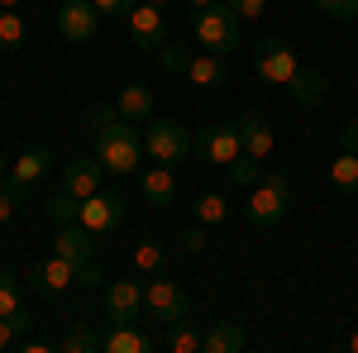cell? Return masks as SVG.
Here are the masks:
<instances>
[{"instance_id": "obj_1", "label": "cell", "mask_w": 358, "mask_h": 353, "mask_svg": "<svg viewBox=\"0 0 358 353\" xmlns=\"http://www.w3.org/2000/svg\"><path fill=\"white\" fill-rule=\"evenodd\" d=\"M91 153L101 158V167L106 172H134L138 163H143V138H138V129L124 120V115H115L110 124H101L96 134H91Z\"/></svg>"}, {"instance_id": "obj_2", "label": "cell", "mask_w": 358, "mask_h": 353, "mask_svg": "<svg viewBox=\"0 0 358 353\" xmlns=\"http://www.w3.org/2000/svg\"><path fill=\"white\" fill-rule=\"evenodd\" d=\"M192 29L196 38L206 43V53H239V43H244V24H239V15L229 10V5H206V10H196L192 15Z\"/></svg>"}, {"instance_id": "obj_3", "label": "cell", "mask_w": 358, "mask_h": 353, "mask_svg": "<svg viewBox=\"0 0 358 353\" xmlns=\"http://www.w3.org/2000/svg\"><path fill=\"white\" fill-rule=\"evenodd\" d=\"M287 210H292V182H287L282 172H263L258 187H253V196H248V206H244L248 224H253V229H273Z\"/></svg>"}, {"instance_id": "obj_4", "label": "cell", "mask_w": 358, "mask_h": 353, "mask_svg": "<svg viewBox=\"0 0 358 353\" xmlns=\"http://www.w3.org/2000/svg\"><path fill=\"white\" fill-rule=\"evenodd\" d=\"M296 67H301V57H296V48H292L282 34L258 38V48H253V72L268 86H282V91H287V82L296 77Z\"/></svg>"}, {"instance_id": "obj_5", "label": "cell", "mask_w": 358, "mask_h": 353, "mask_svg": "<svg viewBox=\"0 0 358 353\" xmlns=\"http://www.w3.org/2000/svg\"><path fill=\"white\" fill-rule=\"evenodd\" d=\"M192 153L201 163L210 167H229L239 153H244V143H239V129L234 124H224V120H210V124H201L192 134Z\"/></svg>"}, {"instance_id": "obj_6", "label": "cell", "mask_w": 358, "mask_h": 353, "mask_svg": "<svg viewBox=\"0 0 358 353\" xmlns=\"http://www.w3.org/2000/svg\"><path fill=\"white\" fill-rule=\"evenodd\" d=\"M143 153H148L153 163L177 167L192 153V129H187L182 120H153V124L143 129Z\"/></svg>"}, {"instance_id": "obj_7", "label": "cell", "mask_w": 358, "mask_h": 353, "mask_svg": "<svg viewBox=\"0 0 358 353\" xmlns=\"http://www.w3.org/2000/svg\"><path fill=\"white\" fill-rule=\"evenodd\" d=\"M143 310H148L153 320H163V325H177V320H187V310H192V296L182 291V282L153 277V282L143 287Z\"/></svg>"}, {"instance_id": "obj_8", "label": "cell", "mask_w": 358, "mask_h": 353, "mask_svg": "<svg viewBox=\"0 0 358 353\" xmlns=\"http://www.w3.org/2000/svg\"><path fill=\"white\" fill-rule=\"evenodd\" d=\"M57 34L67 38V43H91L96 38V29H101V10L91 5V0H62L53 15Z\"/></svg>"}, {"instance_id": "obj_9", "label": "cell", "mask_w": 358, "mask_h": 353, "mask_svg": "<svg viewBox=\"0 0 358 353\" xmlns=\"http://www.w3.org/2000/svg\"><path fill=\"white\" fill-rule=\"evenodd\" d=\"M124 215H129V206H124L120 191H96V196L82 201V224L91 229V234H110V229H120Z\"/></svg>"}, {"instance_id": "obj_10", "label": "cell", "mask_w": 358, "mask_h": 353, "mask_svg": "<svg viewBox=\"0 0 358 353\" xmlns=\"http://www.w3.org/2000/svg\"><path fill=\"white\" fill-rule=\"evenodd\" d=\"M129 20V38H134L138 53H158L167 43V29H163V10L158 5H148V0H138L134 10L124 15Z\"/></svg>"}, {"instance_id": "obj_11", "label": "cell", "mask_w": 358, "mask_h": 353, "mask_svg": "<svg viewBox=\"0 0 358 353\" xmlns=\"http://www.w3.org/2000/svg\"><path fill=\"white\" fill-rule=\"evenodd\" d=\"M101 310L110 325H134L138 310H143V287L138 282H110L106 296H101Z\"/></svg>"}, {"instance_id": "obj_12", "label": "cell", "mask_w": 358, "mask_h": 353, "mask_svg": "<svg viewBox=\"0 0 358 353\" xmlns=\"http://www.w3.org/2000/svg\"><path fill=\"white\" fill-rule=\"evenodd\" d=\"M29 287H34L38 296H57V291L77 287V263H72V258H62V253H53L48 263H38V268L29 272Z\"/></svg>"}, {"instance_id": "obj_13", "label": "cell", "mask_w": 358, "mask_h": 353, "mask_svg": "<svg viewBox=\"0 0 358 353\" xmlns=\"http://www.w3.org/2000/svg\"><path fill=\"white\" fill-rule=\"evenodd\" d=\"M234 129H239V143H244L248 158H258V163H268V153H273V124L258 115V110H244L239 120H234Z\"/></svg>"}, {"instance_id": "obj_14", "label": "cell", "mask_w": 358, "mask_h": 353, "mask_svg": "<svg viewBox=\"0 0 358 353\" xmlns=\"http://www.w3.org/2000/svg\"><path fill=\"white\" fill-rule=\"evenodd\" d=\"M138 191H143V206H153V210H167V206H177V177H172V167H167V163L143 167V177H138Z\"/></svg>"}, {"instance_id": "obj_15", "label": "cell", "mask_w": 358, "mask_h": 353, "mask_svg": "<svg viewBox=\"0 0 358 353\" xmlns=\"http://www.w3.org/2000/svg\"><path fill=\"white\" fill-rule=\"evenodd\" d=\"M287 91H292V101L301 110H315V106H325V96H330V77L320 67H296V77L287 82Z\"/></svg>"}, {"instance_id": "obj_16", "label": "cell", "mask_w": 358, "mask_h": 353, "mask_svg": "<svg viewBox=\"0 0 358 353\" xmlns=\"http://www.w3.org/2000/svg\"><path fill=\"white\" fill-rule=\"evenodd\" d=\"M101 172H106V167H101L96 153H91V158H72V163L62 167V187L86 201V196H96V191H101Z\"/></svg>"}, {"instance_id": "obj_17", "label": "cell", "mask_w": 358, "mask_h": 353, "mask_svg": "<svg viewBox=\"0 0 358 353\" xmlns=\"http://www.w3.org/2000/svg\"><path fill=\"white\" fill-rule=\"evenodd\" d=\"M96 234L86 229L82 219L77 224H62V234L53 239V253H62V258H72V263H86V258H96V244H91Z\"/></svg>"}, {"instance_id": "obj_18", "label": "cell", "mask_w": 358, "mask_h": 353, "mask_svg": "<svg viewBox=\"0 0 358 353\" xmlns=\"http://www.w3.org/2000/svg\"><path fill=\"white\" fill-rule=\"evenodd\" d=\"M244 344H248V334L239 320H215L206 329V339H201V353H239Z\"/></svg>"}, {"instance_id": "obj_19", "label": "cell", "mask_w": 358, "mask_h": 353, "mask_svg": "<svg viewBox=\"0 0 358 353\" xmlns=\"http://www.w3.org/2000/svg\"><path fill=\"white\" fill-rule=\"evenodd\" d=\"M115 110H120L129 124H143V120L153 115V91H148L143 82H129L120 96H115Z\"/></svg>"}, {"instance_id": "obj_20", "label": "cell", "mask_w": 358, "mask_h": 353, "mask_svg": "<svg viewBox=\"0 0 358 353\" xmlns=\"http://www.w3.org/2000/svg\"><path fill=\"white\" fill-rule=\"evenodd\" d=\"M187 77L196 86H224L229 82V57L224 53H196L192 67H187Z\"/></svg>"}, {"instance_id": "obj_21", "label": "cell", "mask_w": 358, "mask_h": 353, "mask_svg": "<svg viewBox=\"0 0 358 353\" xmlns=\"http://www.w3.org/2000/svg\"><path fill=\"white\" fill-rule=\"evenodd\" d=\"M153 349H163V339H148L134 325H115L106 334V353H153Z\"/></svg>"}, {"instance_id": "obj_22", "label": "cell", "mask_w": 358, "mask_h": 353, "mask_svg": "<svg viewBox=\"0 0 358 353\" xmlns=\"http://www.w3.org/2000/svg\"><path fill=\"white\" fill-rule=\"evenodd\" d=\"M43 215H48V224H77L82 219V196H72L67 187H57L48 201H43Z\"/></svg>"}, {"instance_id": "obj_23", "label": "cell", "mask_w": 358, "mask_h": 353, "mask_svg": "<svg viewBox=\"0 0 358 353\" xmlns=\"http://www.w3.org/2000/svg\"><path fill=\"white\" fill-rule=\"evenodd\" d=\"M48 167H53V153H48V148H24V153L15 158V177H20L24 187H34V182L48 177Z\"/></svg>"}, {"instance_id": "obj_24", "label": "cell", "mask_w": 358, "mask_h": 353, "mask_svg": "<svg viewBox=\"0 0 358 353\" xmlns=\"http://www.w3.org/2000/svg\"><path fill=\"white\" fill-rule=\"evenodd\" d=\"M163 258H167V244L163 239H153V234H143L134 244V253H129V268L134 272H158L163 268Z\"/></svg>"}, {"instance_id": "obj_25", "label": "cell", "mask_w": 358, "mask_h": 353, "mask_svg": "<svg viewBox=\"0 0 358 353\" xmlns=\"http://www.w3.org/2000/svg\"><path fill=\"white\" fill-rule=\"evenodd\" d=\"M57 349H62V353H96V349H106V334L91 329V325H72L67 334H62Z\"/></svg>"}, {"instance_id": "obj_26", "label": "cell", "mask_w": 358, "mask_h": 353, "mask_svg": "<svg viewBox=\"0 0 358 353\" xmlns=\"http://www.w3.org/2000/svg\"><path fill=\"white\" fill-rule=\"evenodd\" d=\"M201 339H206V329L177 320V325H172V334H163V349L167 353H201Z\"/></svg>"}, {"instance_id": "obj_27", "label": "cell", "mask_w": 358, "mask_h": 353, "mask_svg": "<svg viewBox=\"0 0 358 353\" xmlns=\"http://www.w3.org/2000/svg\"><path fill=\"white\" fill-rule=\"evenodd\" d=\"M192 48H187V43H177V38H167L163 48H158V53H153V62H158V67H163L167 77H177V72H187V67H192Z\"/></svg>"}, {"instance_id": "obj_28", "label": "cell", "mask_w": 358, "mask_h": 353, "mask_svg": "<svg viewBox=\"0 0 358 353\" xmlns=\"http://www.w3.org/2000/svg\"><path fill=\"white\" fill-rule=\"evenodd\" d=\"M192 210H196V219H201V224L210 229V224H220V219H229V201H224L220 191H201Z\"/></svg>"}, {"instance_id": "obj_29", "label": "cell", "mask_w": 358, "mask_h": 353, "mask_svg": "<svg viewBox=\"0 0 358 353\" xmlns=\"http://www.w3.org/2000/svg\"><path fill=\"white\" fill-rule=\"evenodd\" d=\"M330 182H334V191H344V196H358V153H339V158H334Z\"/></svg>"}, {"instance_id": "obj_30", "label": "cell", "mask_w": 358, "mask_h": 353, "mask_svg": "<svg viewBox=\"0 0 358 353\" xmlns=\"http://www.w3.org/2000/svg\"><path fill=\"white\" fill-rule=\"evenodd\" d=\"M24 38H29L24 20H20L15 10H0V48H5V53H15V48H24Z\"/></svg>"}, {"instance_id": "obj_31", "label": "cell", "mask_w": 358, "mask_h": 353, "mask_svg": "<svg viewBox=\"0 0 358 353\" xmlns=\"http://www.w3.org/2000/svg\"><path fill=\"white\" fill-rule=\"evenodd\" d=\"M224 177H229V182H234V187H258V177H263V163H258V158H248V153H239V158H234V163L224 167Z\"/></svg>"}, {"instance_id": "obj_32", "label": "cell", "mask_w": 358, "mask_h": 353, "mask_svg": "<svg viewBox=\"0 0 358 353\" xmlns=\"http://www.w3.org/2000/svg\"><path fill=\"white\" fill-rule=\"evenodd\" d=\"M20 291H24V282H20L15 272H0V315L20 310Z\"/></svg>"}, {"instance_id": "obj_33", "label": "cell", "mask_w": 358, "mask_h": 353, "mask_svg": "<svg viewBox=\"0 0 358 353\" xmlns=\"http://www.w3.org/2000/svg\"><path fill=\"white\" fill-rule=\"evenodd\" d=\"M315 5H320V15H330L339 24H354L358 20V0H315Z\"/></svg>"}, {"instance_id": "obj_34", "label": "cell", "mask_w": 358, "mask_h": 353, "mask_svg": "<svg viewBox=\"0 0 358 353\" xmlns=\"http://www.w3.org/2000/svg\"><path fill=\"white\" fill-rule=\"evenodd\" d=\"M206 244H210V239H206V224H201V219H196V224H187V229L177 234V248H182V253H201Z\"/></svg>"}, {"instance_id": "obj_35", "label": "cell", "mask_w": 358, "mask_h": 353, "mask_svg": "<svg viewBox=\"0 0 358 353\" xmlns=\"http://www.w3.org/2000/svg\"><path fill=\"white\" fill-rule=\"evenodd\" d=\"M96 282H106V272H101V263H96V258H86V263H77V287H96Z\"/></svg>"}, {"instance_id": "obj_36", "label": "cell", "mask_w": 358, "mask_h": 353, "mask_svg": "<svg viewBox=\"0 0 358 353\" xmlns=\"http://www.w3.org/2000/svg\"><path fill=\"white\" fill-rule=\"evenodd\" d=\"M224 5H229L234 15H244V20H258V15L268 10V0H224Z\"/></svg>"}, {"instance_id": "obj_37", "label": "cell", "mask_w": 358, "mask_h": 353, "mask_svg": "<svg viewBox=\"0 0 358 353\" xmlns=\"http://www.w3.org/2000/svg\"><path fill=\"white\" fill-rule=\"evenodd\" d=\"M339 148L344 153H358V120H344L339 124Z\"/></svg>"}, {"instance_id": "obj_38", "label": "cell", "mask_w": 358, "mask_h": 353, "mask_svg": "<svg viewBox=\"0 0 358 353\" xmlns=\"http://www.w3.org/2000/svg\"><path fill=\"white\" fill-rule=\"evenodd\" d=\"M15 344H20V329H15V320H10V315H0V353L15 349Z\"/></svg>"}, {"instance_id": "obj_39", "label": "cell", "mask_w": 358, "mask_h": 353, "mask_svg": "<svg viewBox=\"0 0 358 353\" xmlns=\"http://www.w3.org/2000/svg\"><path fill=\"white\" fill-rule=\"evenodd\" d=\"M91 5H96L101 15H129V10H134L138 0H91Z\"/></svg>"}, {"instance_id": "obj_40", "label": "cell", "mask_w": 358, "mask_h": 353, "mask_svg": "<svg viewBox=\"0 0 358 353\" xmlns=\"http://www.w3.org/2000/svg\"><path fill=\"white\" fill-rule=\"evenodd\" d=\"M15 206H20V196H15L10 187H0V224H5V219L15 215Z\"/></svg>"}, {"instance_id": "obj_41", "label": "cell", "mask_w": 358, "mask_h": 353, "mask_svg": "<svg viewBox=\"0 0 358 353\" xmlns=\"http://www.w3.org/2000/svg\"><path fill=\"white\" fill-rule=\"evenodd\" d=\"M20 349H24V353H48L53 344H43V339H29V334H24V339H20Z\"/></svg>"}, {"instance_id": "obj_42", "label": "cell", "mask_w": 358, "mask_h": 353, "mask_svg": "<svg viewBox=\"0 0 358 353\" xmlns=\"http://www.w3.org/2000/svg\"><path fill=\"white\" fill-rule=\"evenodd\" d=\"M206 5H215V0H192V10H206Z\"/></svg>"}, {"instance_id": "obj_43", "label": "cell", "mask_w": 358, "mask_h": 353, "mask_svg": "<svg viewBox=\"0 0 358 353\" xmlns=\"http://www.w3.org/2000/svg\"><path fill=\"white\" fill-rule=\"evenodd\" d=\"M148 5H158V10H167V5H172V0H148Z\"/></svg>"}, {"instance_id": "obj_44", "label": "cell", "mask_w": 358, "mask_h": 353, "mask_svg": "<svg viewBox=\"0 0 358 353\" xmlns=\"http://www.w3.org/2000/svg\"><path fill=\"white\" fill-rule=\"evenodd\" d=\"M349 349H354V353H358V329H354V339H349Z\"/></svg>"}, {"instance_id": "obj_45", "label": "cell", "mask_w": 358, "mask_h": 353, "mask_svg": "<svg viewBox=\"0 0 358 353\" xmlns=\"http://www.w3.org/2000/svg\"><path fill=\"white\" fill-rule=\"evenodd\" d=\"M0 5H5V10H15V5H20V0H0Z\"/></svg>"}, {"instance_id": "obj_46", "label": "cell", "mask_w": 358, "mask_h": 353, "mask_svg": "<svg viewBox=\"0 0 358 353\" xmlns=\"http://www.w3.org/2000/svg\"><path fill=\"white\" fill-rule=\"evenodd\" d=\"M0 182H5V158H0Z\"/></svg>"}]
</instances>
